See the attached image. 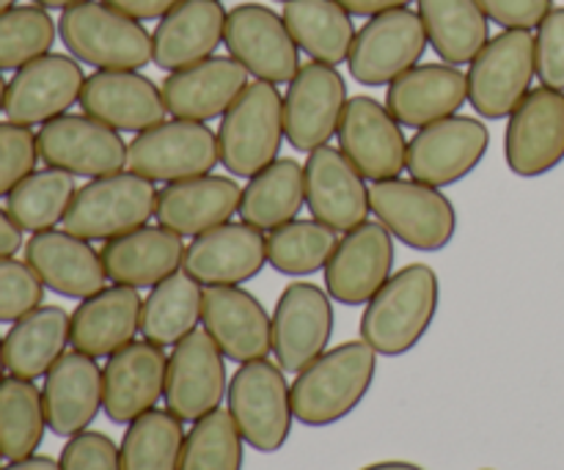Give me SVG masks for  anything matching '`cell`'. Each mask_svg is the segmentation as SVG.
Returning <instances> with one entry per match:
<instances>
[{
	"label": "cell",
	"instance_id": "6da1fadb",
	"mask_svg": "<svg viewBox=\"0 0 564 470\" xmlns=\"http://www.w3.org/2000/svg\"><path fill=\"white\" fill-rule=\"evenodd\" d=\"M378 352L367 341H345L297 372L292 411L306 427H330L350 416L372 389Z\"/></svg>",
	"mask_w": 564,
	"mask_h": 470
},
{
	"label": "cell",
	"instance_id": "7a4b0ae2",
	"mask_svg": "<svg viewBox=\"0 0 564 470\" xmlns=\"http://www.w3.org/2000/svg\"><path fill=\"white\" fill-rule=\"evenodd\" d=\"M441 303L438 275L427 264H408L391 275L361 317V339L378 356L411 352L433 325Z\"/></svg>",
	"mask_w": 564,
	"mask_h": 470
},
{
	"label": "cell",
	"instance_id": "3957f363",
	"mask_svg": "<svg viewBox=\"0 0 564 470\" xmlns=\"http://www.w3.org/2000/svg\"><path fill=\"white\" fill-rule=\"evenodd\" d=\"M58 36L72 58L94 69L138 72L152 61V36L147 28L105 0H83L64 9Z\"/></svg>",
	"mask_w": 564,
	"mask_h": 470
},
{
	"label": "cell",
	"instance_id": "277c9868",
	"mask_svg": "<svg viewBox=\"0 0 564 470\" xmlns=\"http://www.w3.org/2000/svg\"><path fill=\"white\" fill-rule=\"evenodd\" d=\"M284 138V99L275 83H248L246 91L220 116V165L229 174L251 179L279 160Z\"/></svg>",
	"mask_w": 564,
	"mask_h": 470
},
{
	"label": "cell",
	"instance_id": "5b68a950",
	"mask_svg": "<svg viewBox=\"0 0 564 470\" xmlns=\"http://www.w3.org/2000/svg\"><path fill=\"white\" fill-rule=\"evenodd\" d=\"M284 374L279 363L259 358V361L240 363L226 391L229 413L242 440L262 455L279 451L290 440L292 422H295L292 391Z\"/></svg>",
	"mask_w": 564,
	"mask_h": 470
},
{
	"label": "cell",
	"instance_id": "8992f818",
	"mask_svg": "<svg viewBox=\"0 0 564 470\" xmlns=\"http://www.w3.org/2000/svg\"><path fill=\"white\" fill-rule=\"evenodd\" d=\"M158 209L154 182L138 174H110L88 182L72 198L64 215V231L80 240H113V237L147 226Z\"/></svg>",
	"mask_w": 564,
	"mask_h": 470
},
{
	"label": "cell",
	"instance_id": "52a82bcc",
	"mask_svg": "<svg viewBox=\"0 0 564 470\" xmlns=\"http://www.w3.org/2000/svg\"><path fill=\"white\" fill-rule=\"evenodd\" d=\"M369 209L394 234L416 251H441L457 231V212L441 187L416 179H386L369 187Z\"/></svg>",
	"mask_w": 564,
	"mask_h": 470
},
{
	"label": "cell",
	"instance_id": "ba28073f",
	"mask_svg": "<svg viewBox=\"0 0 564 470\" xmlns=\"http://www.w3.org/2000/svg\"><path fill=\"white\" fill-rule=\"evenodd\" d=\"M218 163V135L204 121H160L138 132L127 149V165L132 174L169 185L207 176Z\"/></svg>",
	"mask_w": 564,
	"mask_h": 470
},
{
	"label": "cell",
	"instance_id": "9c48e42d",
	"mask_svg": "<svg viewBox=\"0 0 564 470\" xmlns=\"http://www.w3.org/2000/svg\"><path fill=\"white\" fill-rule=\"evenodd\" d=\"M538 75L534 36L529 31H501L490 39L468 69V102L482 119H505L532 91Z\"/></svg>",
	"mask_w": 564,
	"mask_h": 470
},
{
	"label": "cell",
	"instance_id": "30bf717a",
	"mask_svg": "<svg viewBox=\"0 0 564 470\" xmlns=\"http://www.w3.org/2000/svg\"><path fill=\"white\" fill-rule=\"evenodd\" d=\"M427 44L422 17L408 6L369 17L347 55L352 80L361 86H389L419 64Z\"/></svg>",
	"mask_w": 564,
	"mask_h": 470
},
{
	"label": "cell",
	"instance_id": "8fae6325",
	"mask_svg": "<svg viewBox=\"0 0 564 470\" xmlns=\"http://www.w3.org/2000/svg\"><path fill=\"white\" fill-rule=\"evenodd\" d=\"M39 157L47 168L66 171L72 176L99 179L124 171L127 143L113 127L91 116H55L36 132Z\"/></svg>",
	"mask_w": 564,
	"mask_h": 470
},
{
	"label": "cell",
	"instance_id": "7c38bea8",
	"mask_svg": "<svg viewBox=\"0 0 564 470\" xmlns=\"http://www.w3.org/2000/svg\"><path fill=\"white\" fill-rule=\"evenodd\" d=\"M229 391L226 356L218 350L207 330H193L169 356L165 372V411L180 422L196 424L207 413L218 411Z\"/></svg>",
	"mask_w": 564,
	"mask_h": 470
},
{
	"label": "cell",
	"instance_id": "4fadbf2b",
	"mask_svg": "<svg viewBox=\"0 0 564 470\" xmlns=\"http://www.w3.org/2000/svg\"><path fill=\"white\" fill-rule=\"evenodd\" d=\"M224 44L231 58L257 80L290 83L301 69V47L284 17L259 3H242L226 14Z\"/></svg>",
	"mask_w": 564,
	"mask_h": 470
},
{
	"label": "cell",
	"instance_id": "5bb4252c",
	"mask_svg": "<svg viewBox=\"0 0 564 470\" xmlns=\"http://www.w3.org/2000/svg\"><path fill=\"white\" fill-rule=\"evenodd\" d=\"M488 127L471 116H449L422 127L408 143V171L416 182L449 187L466 179L488 154Z\"/></svg>",
	"mask_w": 564,
	"mask_h": 470
},
{
	"label": "cell",
	"instance_id": "9a60e30c",
	"mask_svg": "<svg viewBox=\"0 0 564 470\" xmlns=\"http://www.w3.org/2000/svg\"><path fill=\"white\" fill-rule=\"evenodd\" d=\"M347 105V83L336 66H301L284 94V135L297 152L328 146Z\"/></svg>",
	"mask_w": 564,
	"mask_h": 470
},
{
	"label": "cell",
	"instance_id": "2e32d148",
	"mask_svg": "<svg viewBox=\"0 0 564 470\" xmlns=\"http://www.w3.org/2000/svg\"><path fill=\"white\" fill-rule=\"evenodd\" d=\"M505 160L512 174L534 179L564 160V94L540 86L512 110L505 132Z\"/></svg>",
	"mask_w": 564,
	"mask_h": 470
},
{
	"label": "cell",
	"instance_id": "e0dca14e",
	"mask_svg": "<svg viewBox=\"0 0 564 470\" xmlns=\"http://www.w3.org/2000/svg\"><path fill=\"white\" fill-rule=\"evenodd\" d=\"M336 138L341 154L361 171L364 179H397L408 168V143L400 121L378 99H347Z\"/></svg>",
	"mask_w": 564,
	"mask_h": 470
},
{
	"label": "cell",
	"instance_id": "ac0fdd59",
	"mask_svg": "<svg viewBox=\"0 0 564 470\" xmlns=\"http://www.w3.org/2000/svg\"><path fill=\"white\" fill-rule=\"evenodd\" d=\"M334 297L297 281L281 292L273 311V356L286 374H297L328 350L334 334Z\"/></svg>",
	"mask_w": 564,
	"mask_h": 470
},
{
	"label": "cell",
	"instance_id": "d6986e66",
	"mask_svg": "<svg viewBox=\"0 0 564 470\" xmlns=\"http://www.w3.org/2000/svg\"><path fill=\"white\" fill-rule=\"evenodd\" d=\"M394 242L383 223L364 220L345 231L334 256L325 264V289L336 303L367 306L380 286L391 278Z\"/></svg>",
	"mask_w": 564,
	"mask_h": 470
},
{
	"label": "cell",
	"instance_id": "ffe728a7",
	"mask_svg": "<svg viewBox=\"0 0 564 470\" xmlns=\"http://www.w3.org/2000/svg\"><path fill=\"white\" fill-rule=\"evenodd\" d=\"M83 83L86 77L77 58L61 53L42 55L17 69L6 86V119L22 127L47 124L80 102Z\"/></svg>",
	"mask_w": 564,
	"mask_h": 470
},
{
	"label": "cell",
	"instance_id": "44dd1931",
	"mask_svg": "<svg viewBox=\"0 0 564 470\" xmlns=\"http://www.w3.org/2000/svg\"><path fill=\"white\" fill-rule=\"evenodd\" d=\"M169 356L152 341H130L102 369V411L113 424H132L165 394Z\"/></svg>",
	"mask_w": 564,
	"mask_h": 470
},
{
	"label": "cell",
	"instance_id": "7402d4cb",
	"mask_svg": "<svg viewBox=\"0 0 564 470\" xmlns=\"http://www.w3.org/2000/svg\"><path fill=\"white\" fill-rule=\"evenodd\" d=\"M202 325L218 350L237 367L273 352V319L262 303L240 286H207Z\"/></svg>",
	"mask_w": 564,
	"mask_h": 470
},
{
	"label": "cell",
	"instance_id": "603a6c76",
	"mask_svg": "<svg viewBox=\"0 0 564 470\" xmlns=\"http://www.w3.org/2000/svg\"><path fill=\"white\" fill-rule=\"evenodd\" d=\"M268 264V237L248 223H224L193 237L182 270L202 286H240Z\"/></svg>",
	"mask_w": 564,
	"mask_h": 470
},
{
	"label": "cell",
	"instance_id": "cb8c5ba5",
	"mask_svg": "<svg viewBox=\"0 0 564 470\" xmlns=\"http://www.w3.org/2000/svg\"><path fill=\"white\" fill-rule=\"evenodd\" d=\"M306 207L314 220L330 226L334 231H350L364 223L369 215V187L364 176L341 149L319 146L308 152L306 168Z\"/></svg>",
	"mask_w": 564,
	"mask_h": 470
},
{
	"label": "cell",
	"instance_id": "d4e9b609",
	"mask_svg": "<svg viewBox=\"0 0 564 470\" xmlns=\"http://www.w3.org/2000/svg\"><path fill=\"white\" fill-rule=\"evenodd\" d=\"M83 113L116 132H143L160 124L169 113L163 88L138 72L99 69L86 77L80 91Z\"/></svg>",
	"mask_w": 564,
	"mask_h": 470
},
{
	"label": "cell",
	"instance_id": "484cf974",
	"mask_svg": "<svg viewBox=\"0 0 564 470\" xmlns=\"http://www.w3.org/2000/svg\"><path fill=\"white\" fill-rule=\"evenodd\" d=\"M42 405L47 429L58 438L86 433L102 411V369L86 352H64L44 374Z\"/></svg>",
	"mask_w": 564,
	"mask_h": 470
},
{
	"label": "cell",
	"instance_id": "4316f807",
	"mask_svg": "<svg viewBox=\"0 0 564 470\" xmlns=\"http://www.w3.org/2000/svg\"><path fill=\"white\" fill-rule=\"evenodd\" d=\"M25 262L44 289L55 292L72 300H86L94 292L105 289L102 256L88 245V240L69 234V231H39L25 242Z\"/></svg>",
	"mask_w": 564,
	"mask_h": 470
},
{
	"label": "cell",
	"instance_id": "83f0119b",
	"mask_svg": "<svg viewBox=\"0 0 564 470\" xmlns=\"http://www.w3.org/2000/svg\"><path fill=\"white\" fill-rule=\"evenodd\" d=\"M248 69L235 58H204L185 69L169 72L163 80L165 108L174 119L209 121L224 116L246 91Z\"/></svg>",
	"mask_w": 564,
	"mask_h": 470
},
{
	"label": "cell",
	"instance_id": "f1b7e54d",
	"mask_svg": "<svg viewBox=\"0 0 564 470\" xmlns=\"http://www.w3.org/2000/svg\"><path fill=\"white\" fill-rule=\"evenodd\" d=\"M226 14L220 0H182L160 17L152 33V64L163 72L185 69L213 58L224 42Z\"/></svg>",
	"mask_w": 564,
	"mask_h": 470
},
{
	"label": "cell",
	"instance_id": "f546056e",
	"mask_svg": "<svg viewBox=\"0 0 564 470\" xmlns=\"http://www.w3.org/2000/svg\"><path fill=\"white\" fill-rule=\"evenodd\" d=\"M468 102V77L452 64H422L389 83L386 108L400 124L422 130Z\"/></svg>",
	"mask_w": 564,
	"mask_h": 470
},
{
	"label": "cell",
	"instance_id": "4dcf8cb0",
	"mask_svg": "<svg viewBox=\"0 0 564 470\" xmlns=\"http://www.w3.org/2000/svg\"><path fill=\"white\" fill-rule=\"evenodd\" d=\"M143 300L132 286H108L80 300L69 314L72 347L91 358H110L141 334Z\"/></svg>",
	"mask_w": 564,
	"mask_h": 470
},
{
	"label": "cell",
	"instance_id": "1f68e13d",
	"mask_svg": "<svg viewBox=\"0 0 564 470\" xmlns=\"http://www.w3.org/2000/svg\"><path fill=\"white\" fill-rule=\"evenodd\" d=\"M240 187L229 176H196V179L171 182L158 193L154 218L158 226L180 237H198L215 226L229 223L240 209Z\"/></svg>",
	"mask_w": 564,
	"mask_h": 470
},
{
	"label": "cell",
	"instance_id": "d6a6232c",
	"mask_svg": "<svg viewBox=\"0 0 564 470\" xmlns=\"http://www.w3.org/2000/svg\"><path fill=\"white\" fill-rule=\"evenodd\" d=\"M99 256L108 281L132 289H152L182 267L185 245L180 234L163 226H141L105 242Z\"/></svg>",
	"mask_w": 564,
	"mask_h": 470
},
{
	"label": "cell",
	"instance_id": "836d02e7",
	"mask_svg": "<svg viewBox=\"0 0 564 470\" xmlns=\"http://www.w3.org/2000/svg\"><path fill=\"white\" fill-rule=\"evenodd\" d=\"M72 345L69 314L61 306H39L11 323L3 336L6 372L22 380H39L53 369Z\"/></svg>",
	"mask_w": 564,
	"mask_h": 470
},
{
	"label": "cell",
	"instance_id": "e575fe53",
	"mask_svg": "<svg viewBox=\"0 0 564 470\" xmlns=\"http://www.w3.org/2000/svg\"><path fill=\"white\" fill-rule=\"evenodd\" d=\"M306 204V179H303V165L297 160H275L268 168L251 176L240 196V218L242 223L253 226L259 231H273L279 226L290 223Z\"/></svg>",
	"mask_w": 564,
	"mask_h": 470
},
{
	"label": "cell",
	"instance_id": "d590c367",
	"mask_svg": "<svg viewBox=\"0 0 564 470\" xmlns=\"http://www.w3.org/2000/svg\"><path fill=\"white\" fill-rule=\"evenodd\" d=\"M281 17L297 47L314 61L330 66L347 61L358 31L336 0H286Z\"/></svg>",
	"mask_w": 564,
	"mask_h": 470
},
{
	"label": "cell",
	"instance_id": "8d00e7d4",
	"mask_svg": "<svg viewBox=\"0 0 564 470\" xmlns=\"http://www.w3.org/2000/svg\"><path fill=\"white\" fill-rule=\"evenodd\" d=\"M427 42L446 64H471L490 42L488 17L477 0H419Z\"/></svg>",
	"mask_w": 564,
	"mask_h": 470
},
{
	"label": "cell",
	"instance_id": "74e56055",
	"mask_svg": "<svg viewBox=\"0 0 564 470\" xmlns=\"http://www.w3.org/2000/svg\"><path fill=\"white\" fill-rule=\"evenodd\" d=\"M204 289L196 278L176 270L152 286L141 308V336L152 345L174 347L202 323Z\"/></svg>",
	"mask_w": 564,
	"mask_h": 470
},
{
	"label": "cell",
	"instance_id": "f35d334b",
	"mask_svg": "<svg viewBox=\"0 0 564 470\" xmlns=\"http://www.w3.org/2000/svg\"><path fill=\"white\" fill-rule=\"evenodd\" d=\"M47 418H44L42 391L33 380L9 374L0 380V455L3 460H25L36 455L44 440Z\"/></svg>",
	"mask_w": 564,
	"mask_h": 470
},
{
	"label": "cell",
	"instance_id": "ab89813d",
	"mask_svg": "<svg viewBox=\"0 0 564 470\" xmlns=\"http://www.w3.org/2000/svg\"><path fill=\"white\" fill-rule=\"evenodd\" d=\"M75 176L58 168L33 171L6 196V212L22 231H50L64 223V215L75 198Z\"/></svg>",
	"mask_w": 564,
	"mask_h": 470
},
{
	"label": "cell",
	"instance_id": "60d3db41",
	"mask_svg": "<svg viewBox=\"0 0 564 470\" xmlns=\"http://www.w3.org/2000/svg\"><path fill=\"white\" fill-rule=\"evenodd\" d=\"M171 411H149L127 424L119 446L121 470H180L185 429Z\"/></svg>",
	"mask_w": 564,
	"mask_h": 470
},
{
	"label": "cell",
	"instance_id": "b9f144b4",
	"mask_svg": "<svg viewBox=\"0 0 564 470\" xmlns=\"http://www.w3.org/2000/svg\"><path fill=\"white\" fill-rule=\"evenodd\" d=\"M336 231L319 220H290L270 231L268 264L281 275H312L334 256Z\"/></svg>",
	"mask_w": 564,
	"mask_h": 470
},
{
	"label": "cell",
	"instance_id": "7bdbcfd3",
	"mask_svg": "<svg viewBox=\"0 0 564 470\" xmlns=\"http://www.w3.org/2000/svg\"><path fill=\"white\" fill-rule=\"evenodd\" d=\"M242 444L231 413L218 407L185 435L180 470H242Z\"/></svg>",
	"mask_w": 564,
	"mask_h": 470
},
{
	"label": "cell",
	"instance_id": "ee69618b",
	"mask_svg": "<svg viewBox=\"0 0 564 470\" xmlns=\"http://www.w3.org/2000/svg\"><path fill=\"white\" fill-rule=\"evenodd\" d=\"M58 25L42 6L0 11V72H17L53 50Z\"/></svg>",
	"mask_w": 564,
	"mask_h": 470
},
{
	"label": "cell",
	"instance_id": "f6af8a7d",
	"mask_svg": "<svg viewBox=\"0 0 564 470\" xmlns=\"http://www.w3.org/2000/svg\"><path fill=\"white\" fill-rule=\"evenodd\" d=\"M42 300L44 284L28 262H17L14 256L0 259V323H17L42 306Z\"/></svg>",
	"mask_w": 564,
	"mask_h": 470
},
{
	"label": "cell",
	"instance_id": "bcb514c9",
	"mask_svg": "<svg viewBox=\"0 0 564 470\" xmlns=\"http://www.w3.org/2000/svg\"><path fill=\"white\" fill-rule=\"evenodd\" d=\"M39 160V143L31 127L0 121V198L9 196L25 176H31Z\"/></svg>",
	"mask_w": 564,
	"mask_h": 470
},
{
	"label": "cell",
	"instance_id": "7dc6e473",
	"mask_svg": "<svg viewBox=\"0 0 564 470\" xmlns=\"http://www.w3.org/2000/svg\"><path fill=\"white\" fill-rule=\"evenodd\" d=\"M534 64L543 86L564 91V9H551L534 36Z\"/></svg>",
	"mask_w": 564,
	"mask_h": 470
},
{
	"label": "cell",
	"instance_id": "c3c4849f",
	"mask_svg": "<svg viewBox=\"0 0 564 470\" xmlns=\"http://www.w3.org/2000/svg\"><path fill=\"white\" fill-rule=\"evenodd\" d=\"M58 466L61 470H121L119 446L108 435L86 429L66 440Z\"/></svg>",
	"mask_w": 564,
	"mask_h": 470
},
{
	"label": "cell",
	"instance_id": "681fc988",
	"mask_svg": "<svg viewBox=\"0 0 564 470\" xmlns=\"http://www.w3.org/2000/svg\"><path fill=\"white\" fill-rule=\"evenodd\" d=\"M488 20L505 31H532L554 9V0H477Z\"/></svg>",
	"mask_w": 564,
	"mask_h": 470
},
{
	"label": "cell",
	"instance_id": "f907efd6",
	"mask_svg": "<svg viewBox=\"0 0 564 470\" xmlns=\"http://www.w3.org/2000/svg\"><path fill=\"white\" fill-rule=\"evenodd\" d=\"M108 6H113L121 14L132 17V20H160V17L169 14L176 3L182 0H105Z\"/></svg>",
	"mask_w": 564,
	"mask_h": 470
},
{
	"label": "cell",
	"instance_id": "816d5d0a",
	"mask_svg": "<svg viewBox=\"0 0 564 470\" xmlns=\"http://www.w3.org/2000/svg\"><path fill=\"white\" fill-rule=\"evenodd\" d=\"M347 14H356V17H378L386 14V11H394V9H405L411 6L413 0H336Z\"/></svg>",
	"mask_w": 564,
	"mask_h": 470
},
{
	"label": "cell",
	"instance_id": "f5cc1de1",
	"mask_svg": "<svg viewBox=\"0 0 564 470\" xmlns=\"http://www.w3.org/2000/svg\"><path fill=\"white\" fill-rule=\"evenodd\" d=\"M22 245V229L11 220V215L6 209H0V259L14 256Z\"/></svg>",
	"mask_w": 564,
	"mask_h": 470
},
{
	"label": "cell",
	"instance_id": "db71d44e",
	"mask_svg": "<svg viewBox=\"0 0 564 470\" xmlns=\"http://www.w3.org/2000/svg\"><path fill=\"white\" fill-rule=\"evenodd\" d=\"M0 470H61V466L53 460V457L31 455V457H25V460L9 462V466L0 468Z\"/></svg>",
	"mask_w": 564,
	"mask_h": 470
},
{
	"label": "cell",
	"instance_id": "11a10c76",
	"mask_svg": "<svg viewBox=\"0 0 564 470\" xmlns=\"http://www.w3.org/2000/svg\"><path fill=\"white\" fill-rule=\"evenodd\" d=\"M361 470H424L416 462H402V460H386V462H375V466H367Z\"/></svg>",
	"mask_w": 564,
	"mask_h": 470
},
{
	"label": "cell",
	"instance_id": "9f6ffc18",
	"mask_svg": "<svg viewBox=\"0 0 564 470\" xmlns=\"http://www.w3.org/2000/svg\"><path fill=\"white\" fill-rule=\"evenodd\" d=\"M36 6H42V9H69V6H77L83 3V0H33Z\"/></svg>",
	"mask_w": 564,
	"mask_h": 470
},
{
	"label": "cell",
	"instance_id": "6f0895ef",
	"mask_svg": "<svg viewBox=\"0 0 564 470\" xmlns=\"http://www.w3.org/2000/svg\"><path fill=\"white\" fill-rule=\"evenodd\" d=\"M6 86H9V83H6L3 75H0V113H3V105H6Z\"/></svg>",
	"mask_w": 564,
	"mask_h": 470
},
{
	"label": "cell",
	"instance_id": "680465c9",
	"mask_svg": "<svg viewBox=\"0 0 564 470\" xmlns=\"http://www.w3.org/2000/svg\"><path fill=\"white\" fill-rule=\"evenodd\" d=\"M6 372V358H3V336H0V380H3Z\"/></svg>",
	"mask_w": 564,
	"mask_h": 470
},
{
	"label": "cell",
	"instance_id": "91938a15",
	"mask_svg": "<svg viewBox=\"0 0 564 470\" xmlns=\"http://www.w3.org/2000/svg\"><path fill=\"white\" fill-rule=\"evenodd\" d=\"M17 6V0H0V11H9V9H14Z\"/></svg>",
	"mask_w": 564,
	"mask_h": 470
},
{
	"label": "cell",
	"instance_id": "94428289",
	"mask_svg": "<svg viewBox=\"0 0 564 470\" xmlns=\"http://www.w3.org/2000/svg\"><path fill=\"white\" fill-rule=\"evenodd\" d=\"M275 3H286V0H275Z\"/></svg>",
	"mask_w": 564,
	"mask_h": 470
},
{
	"label": "cell",
	"instance_id": "6125c7cd",
	"mask_svg": "<svg viewBox=\"0 0 564 470\" xmlns=\"http://www.w3.org/2000/svg\"><path fill=\"white\" fill-rule=\"evenodd\" d=\"M0 460H3V455H0Z\"/></svg>",
	"mask_w": 564,
	"mask_h": 470
}]
</instances>
